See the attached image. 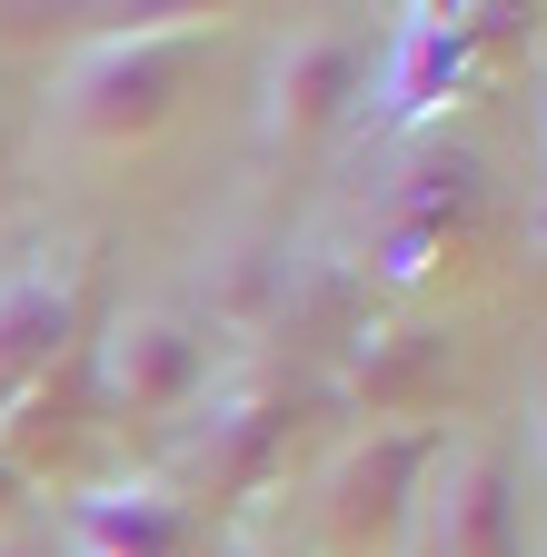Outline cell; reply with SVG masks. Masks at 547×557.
<instances>
[{
  "mask_svg": "<svg viewBox=\"0 0 547 557\" xmlns=\"http://www.w3.org/2000/svg\"><path fill=\"white\" fill-rule=\"evenodd\" d=\"M220 40V21H129V30H100L80 40L71 60L50 70V100H40V129L60 150H90V160H120V150H150V139L179 120L189 100V70L199 50Z\"/></svg>",
  "mask_w": 547,
  "mask_h": 557,
  "instance_id": "obj_1",
  "label": "cell"
},
{
  "mask_svg": "<svg viewBox=\"0 0 547 557\" xmlns=\"http://www.w3.org/2000/svg\"><path fill=\"white\" fill-rule=\"evenodd\" d=\"M438 458V429L419 418H388V429H359L319 478H309V528L328 557H369V547H408L419 528V478Z\"/></svg>",
  "mask_w": 547,
  "mask_h": 557,
  "instance_id": "obj_2",
  "label": "cell"
},
{
  "mask_svg": "<svg viewBox=\"0 0 547 557\" xmlns=\"http://www.w3.org/2000/svg\"><path fill=\"white\" fill-rule=\"evenodd\" d=\"M369 60H378L369 21H338V11L299 21L259 70V139L269 150H319L328 129H349L369 110Z\"/></svg>",
  "mask_w": 547,
  "mask_h": 557,
  "instance_id": "obj_3",
  "label": "cell"
},
{
  "mask_svg": "<svg viewBox=\"0 0 547 557\" xmlns=\"http://www.w3.org/2000/svg\"><path fill=\"white\" fill-rule=\"evenodd\" d=\"M90 379H100V408L110 418H179V408L210 398V338H199L189 309L140 299V309H120L100 329Z\"/></svg>",
  "mask_w": 547,
  "mask_h": 557,
  "instance_id": "obj_4",
  "label": "cell"
},
{
  "mask_svg": "<svg viewBox=\"0 0 547 557\" xmlns=\"http://www.w3.org/2000/svg\"><path fill=\"white\" fill-rule=\"evenodd\" d=\"M419 557H527L518 537V468L488 438H438L428 478H419Z\"/></svg>",
  "mask_w": 547,
  "mask_h": 557,
  "instance_id": "obj_5",
  "label": "cell"
},
{
  "mask_svg": "<svg viewBox=\"0 0 547 557\" xmlns=\"http://www.w3.org/2000/svg\"><path fill=\"white\" fill-rule=\"evenodd\" d=\"M199 518L170 478H90L60 487V557H189Z\"/></svg>",
  "mask_w": 547,
  "mask_h": 557,
  "instance_id": "obj_6",
  "label": "cell"
},
{
  "mask_svg": "<svg viewBox=\"0 0 547 557\" xmlns=\"http://www.w3.org/2000/svg\"><path fill=\"white\" fill-rule=\"evenodd\" d=\"M468 50H477V11H398L378 60H369V110L378 120H428L468 81Z\"/></svg>",
  "mask_w": 547,
  "mask_h": 557,
  "instance_id": "obj_7",
  "label": "cell"
},
{
  "mask_svg": "<svg viewBox=\"0 0 547 557\" xmlns=\"http://www.w3.org/2000/svg\"><path fill=\"white\" fill-rule=\"evenodd\" d=\"M80 338V249H30L0 278V379L50 369Z\"/></svg>",
  "mask_w": 547,
  "mask_h": 557,
  "instance_id": "obj_8",
  "label": "cell"
},
{
  "mask_svg": "<svg viewBox=\"0 0 547 557\" xmlns=\"http://www.w3.org/2000/svg\"><path fill=\"white\" fill-rule=\"evenodd\" d=\"M269 438H279V398H269V388L210 398V429H199V478H210V487H239V478L269 458Z\"/></svg>",
  "mask_w": 547,
  "mask_h": 557,
  "instance_id": "obj_9",
  "label": "cell"
},
{
  "mask_svg": "<svg viewBox=\"0 0 547 557\" xmlns=\"http://www.w3.org/2000/svg\"><path fill=\"white\" fill-rule=\"evenodd\" d=\"M30 498H40V487L21 478V458H11V448H0V537H21V528H30Z\"/></svg>",
  "mask_w": 547,
  "mask_h": 557,
  "instance_id": "obj_10",
  "label": "cell"
},
{
  "mask_svg": "<svg viewBox=\"0 0 547 557\" xmlns=\"http://www.w3.org/2000/svg\"><path fill=\"white\" fill-rule=\"evenodd\" d=\"M0 557H60V537H30L21 528V537H0Z\"/></svg>",
  "mask_w": 547,
  "mask_h": 557,
  "instance_id": "obj_11",
  "label": "cell"
},
{
  "mask_svg": "<svg viewBox=\"0 0 547 557\" xmlns=\"http://www.w3.org/2000/svg\"><path fill=\"white\" fill-rule=\"evenodd\" d=\"M527 429H537V478H547V369H537V408H527Z\"/></svg>",
  "mask_w": 547,
  "mask_h": 557,
  "instance_id": "obj_12",
  "label": "cell"
},
{
  "mask_svg": "<svg viewBox=\"0 0 547 557\" xmlns=\"http://www.w3.org/2000/svg\"><path fill=\"white\" fill-rule=\"evenodd\" d=\"M229 557H289V547H229Z\"/></svg>",
  "mask_w": 547,
  "mask_h": 557,
  "instance_id": "obj_13",
  "label": "cell"
},
{
  "mask_svg": "<svg viewBox=\"0 0 547 557\" xmlns=\"http://www.w3.org/2000/svg\"><path fill=\"white\" fill-rule=\"evenodd\" d=\"M398 557H419V547H398Z\"/></svg>",
  "mask_w": 547,
  "mask_h": 557,
  "instance_id": "obj_14",
  "label": "cell"
},
{
  "mask_svg": "<svg viewBox=\"0 0 547 557\" xmlns=\"http://www.w3.org/2000/svg\"><path fill=\"white\" fill-rule=\"evenodd\" d=\"M537 557H547V547H537Z\"/></svg>",
  "mask_w": 547,
  "mask_h": 557,
  "instance_id": "obj_15",
  "label": "cell"
}]
</instances>
